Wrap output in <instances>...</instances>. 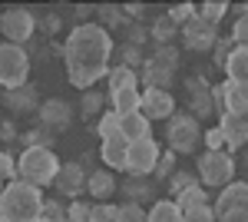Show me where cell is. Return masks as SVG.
<instances>
[{
    "instance_id": "cell-45",
    "label": "cell",
    "mask_w": 248,
    "mask_h": 222,
    "mask_svg": "<svg viewBox=\"0 0 248 222\" xmlns=\"http://www.w3.org/2000/svg\"><path fill=\"white\" fill-rule=\"evenodd\" d=\"M202 143L209 149H229V143H225V133L218 130V126H212V130H205V136H202Z\"/></svg>"
},
{
    "instance_id": "cell-5",
    "label": "cell",
    "mask_w": 248,
    "mask_h": 222,
    "mask_svg": "<svg viewBox=\"0 0 248 222\" xmlns=\"http://www.w3.org/2000/svg\"><path fill=\"white\" fill-rule=\"evenodd\" d=\"M205 130L199 126V120L192 113H175L169 123H166V143L169 149L179 156V153H195V146L202 143Z\"/></svg>"
},
{
    "instance_id": "cell-30",
    "label": "cell",
    "mask_w": 248,
    "mask_h": 222,
    "mask_svg": "<svg viewBox=\"0 0 248 222\" xmlns=\"http://www.w3.org/2000/svg\"><path fill=\"white\" fill-rule=\"evenodd\" d=\"M103 103H106V96H103V93L86 90V93H83V100H79V110H83L86 120H99V116H103Z\"/></svg>"
},
{
    "instance_id": "cell-34",
    "label": "cell",
    "mask_w": 248,
    "mask_h": 222,
    "mask_svg": "<svg viewBox=\"0 0 248 222\" xmlns=\"http://www.w3.org/2000/svg\"><path fill=\"white\" fill-rule=\"evenodd\" d=\"M96 14H99V27H126V14H123V7H116V3L96 7Z\"/></svg>"
},
{
    "instance_id": "cell-31",
    "label": "cell",
    "mask_w": 248,
    "mask_h": 222,
    "mask_svg": "<svg viewBox=\"0 0 248 222\" xmlns=\"http://www.w3.org/2000/svg\"><path fill=\"white\" fill-rule=\"evenodd\" d=\"M146 60H142V47H133V43H123L119 50H116V67H129V70H136V67H142Z\"/></svg>"
},
{
    "instance_id": "cell-38",
    "label": "cell",
    "mask_w": 248,
    "mask_h": 222,
    "mask_svg": "<svg viewBox=\"0 0 248 222\" xmlns=\"http://www.w3.org/2000/svg\"><path fill=\"white\" fill-rule=\"evenodd\" d=\"M169 17L179 23V27H186L189 20L199 17V10H195V3H175V7H169Z\"/></svg>"
},
{
    "instance_id": "cell-16",
    "label": "cell",
    "mask_w": 248,
    "mask_h": 222,
    "mask_svg": "<svg viewBox=\"0 0 248 222\" xmlns=\"http://www.w3.org/2000/svg\"><path fill=\"white\" fill-rule=\"evenodd\" d=\"M129 146L133 143H126L119 133L109 136V139H103V146H99V156H103V163L116 172H126V159H129Z\"/></svg>"
},
{
    "instance_id": "cell-27",
    "label": "cell",
    "mask_w": 248,
    "mask_h": 222,
    "mask_svg": "<svg viewBox=\"0 0 248 222\" xmlns=\"http://www.w3.org/2000/svg\"><path fill=\"white\" fill-rule=\"evenodd\" d=\"M149 67H155V70H162V73H175V67H179V50L175 47H155L153 56L146 60Z\"/></svg>"
},
{
    "instance_id": "cell-19",
    "label": "cell",
    "mask_w": 248,
    "mask_h": 222,
    "mask_svg": "<svg viewBox=\"0 0 248 222\" xmlns=\"http://www.w3.org/2000/svg\"><path fill=\"white\" fill-rule=\"evenodd\" d=\"M86 192H90V199H96V203L113 199L116 196V176L109 169H93L90 179H86Z\"/></svg>"
},
{
    "instance_id": "cell-13",
    "label": "cell",
    "mask_w": 248,
    "mask_h": 222,
    "mask_svg": "<svg viewBox=\"0 0 248 222\" xmlns=\"http://www.w3.org/2000/svg\"><path fill=\"white\" fill-rule=\"evenodd\" d=\"M186 90H189V106H192L195 120H205V116L215 113V106H212V83L205 76H189Z\"/></svg>"
},
{
    "instance_id": "cell-6",
    "label": "cell",
    "mask_w": 248,
    "mask_h": 222,
    "mask_svg": "<svg viewBox=\"0 0 248 222\" xmlns=\"http://www.w3.org/2000/svg\"><path fill=\"white\" fill-rule=\"evenodd\" d=\"M27 73H30V53L14 43H0V86L17 90L27 83Z\"/></svg>"
},
{
    "instance_id": "cell-48",
    "label": "cell",
    "mask_w": 248,
    "mask_h": 222,
    "mask_svg": "<svg viewBox=\"0 0 248 222\" xmlns=\"http://www.w3.org/2000/svg\"><path fill=\"white\" fill-rule=\"evenodd\" d=\"M218 222H248V209H235V212H225V216H218Z\"/></svg>"
},
{
    "instance_id": "cell-50",
    "label": "cell",
    "mask_w": 248,
    "mask_h": 222,
    "mask_svg": "<svg viewBox=\"0 0 248 222\" xmlns=\"http://www.w3.org/2000/svg\"><path fill=\"white\" fill-rule=\"evenodd\" d=\"M93 14H96V7H77V17L83 20V23H90L86 17H93Z\"/></svg>"
},
{
    "instance_id": "cell-11",
    "label": "cell",
    "mask_w": 248,
    "mask_h": 222,
    "mask_svg": "<svg viewBox=\"0 0 248 222\" xmlns=\"http://www.w3.org/2000/svg\"><path fill=\"white\" fill-rule=\"evenodd\" d=\"M86 179H90V169H83L73 159V163H63L60 166V176H57V192L60 196H70V199H77V196H83L86 192Z\"/></svg>"
},
{
    "instance_id": "cell-7",
    "label": "cell",
    "mask_w": 248,
    "mask_h": 222,
    "mask_svg": "<svg viewBox=\"0 0 248 222\" xmlns=\"http://www.w3.org/2000/svg\"><path fill=\"white\" fill-rule=\"evenodd\" d=\"M33 30H37V14L27 10V7H3V17H0V34L7 43L14 47H23L33 40Z\"/></svg>"
},
{
    "instance_id": "cell-3",
    "label": "cell",
    "mask_w": 248,
    "mask_h": 222,
    "mask_svg": "<svg viewBox=\"0 0 248 222\" xmlns=\"http://www.w3.org/2000/svg\"><path fill=\"white\" fill-rule=\"evenodd\" d=\"M17 172H20V179H23V183L40 186V189H43V186H53V183H57L60 159H57V153H53V149L30 146V149H23V153H20Z\"/></svg>"
},
{
    "instance_id": "cell-33",
    "label": "cell",
    "mask_w": 248,
    "mask_h": 222,
    "mask_svg": "<svg viewBox=\"0 0 248 222\" xmlns=\"http://www.w3.org/2000/svg\"><path fill=\"white\" fill-rule=\"evenodd\" d=\"M116 222H149V209H142L139 203H123L116 205Z\"/></svg>"
},
{
    "instance_id": "cell-14",
    "label": "cell",
    "mask_w": 248,
    "mask_h": 222,
    "mask_svg": "<svg viewBox=\"0 0 248 222\" xmlns=\"http://www.w3.org/2000/svg\"><path fill=\"white\" fill-rule=\"evenodd\" d=\"M215 209V216H225V212H235V209H248V183H229L222 192H218V199L212 203Z\"/></svg>"
},
{
    "instance_id": "cell-21",
    "label": "cell",
    "mask_w": 248,
    "mask_h": 222,
    "mask_svg": "<svg viewBox=\"0 0 248 222\" xmlns=\"http://www.w3.org/2000/svg\"><path fill=\"white\" fill-rule=\"evenodd\" d=\"M222 90H225V113H232V116H248V83H232V80H225Z\"/></svg>"
},
{
    "instance_id": "cell-32",
    "label": "cell",
    "mask_w": 248,
    "mask_h": 222,
    "mask_svg": "<svg viewBox=\"0 0 248 222\" xmlns=\"http://www.w3.org/2000/svg\"><path fill=\"white\" fill-rule=\"evenodd\" d=\"M172 176H175V153L172 149H162V156H159V163L153 169V179L155 183H169Z\"/></svg>"
},
{
    "instance_id": "cell-25",
    "label": "cell",
    "mask_w": 248,
    "mask_h": 222,
    "mask_svg": "<svg viewBox=\"0 0 248 222\" xmlns=\"http://www.w3.org/2000/svg\"><path fill=\"white\" fill-rule=\"evenodd\" d=\"M149 34H153L155 47H169V40H175V34H182V27H179L169 14H159V17L153 20V30H149Z\"/></svg>"
},
{
    "instance_id": "cell-28",
    "label": "cell",
    "mask_w": 248,
    "mask_h": 222,
    "mask_svg": "<svg viewBox=\"0 0 248 222\" xmlns=\"http://www.w3.org/2000/svg\"><path fill=\"white\" fill-rule=\"evenodd\" d=\"M209 192H205V186H192V189H186V192H179L175 196V205L182 209V212H189V209H195V205H209Z\"/></svg>"
},
{
    "instance_id": "cell-10",
    "label": "cell",
    "mask_w": 248,
    "mask_h": 222,
    "mask_svg": "<svg viewBox=\"0 0 248 222\" xmlns=\"http://www.w3.org/2000/svg\"><path fill=\"white\" fill-rule=\"evenodd\" d=\"M37 120H40V126H46V130H53V133H63L73 123V106L66 100H60V96H50V100L40 103Z\"/></svg>"
},
{
    "instance_id": "cell-41",
    "label": "cell",
    "mask_w": 248,
    "mask_h": 222,
    "mask_svg": "<svg viewBox=\"0 0 248 222\" xmlns=\"http://www.w3.org/2000/svg\"><path fill=\"white\" fill-rule=\"evenodd\" d=\"M195 179H199L195 172H179V169H175V176L169 179V189L175 192V196H179V192H186V189H192V186H195Z\"/></svg>"
},
{
    "instance_id": "cell-53",
    "label": "cell",
    "mask_w": 248,
    "mask_h": 222,
    "mask_svg": "<svg viewBox=\"0 0 248 222\" xmlns=\"http://www.w3.org/2000/svg\"><path fill=\"white\" fill-rule=\"evenodd\" d=\"M3 189H7V183H0V196H3Z\"/></svg>"
},
{
    "instance_id": "cell-20",
    "label": "cell",
    "mask_w": 248,
    "mask_h": 222,
    "mask_svg": "<svg viewBox=\"0 0 248 222\" xmlns=\"http://www.w3.org/2000/svg\"><path fill=\"white\" fill-rule=\"evenodd\" d=\"M119 136L126 143H142L153 136V123L142 116V113H133V116H119Z\"/></svg>"
},
{
    "instance_id": "cell-49",
    "label": "cell",
    "mask_w": 248,
    "mask_h": 222,
    "mask_svg": "<svg viewBox=\"0 0 248 222\" xmlns=\"http://www.w3.org/2000/svg\"><path fill=\"white\" fill-rule=\"evenodd\" d=\"M0 139H7V143H10V139H17V126H14L10 120H7V123H0Z\"/></svg>"
},
{
    "instance_id": "cell-51",
    "label": "cell",
    "mask_w": 248,
    "mask_h": 222,
    "mask_svg": "<svg viewBox=\"0 0 248 222\" xmlns=\"http://www.w3.org/2000/svg\"><path fill=\"white\" fill-rule=\"evenodd\" d=\"M242 169H245V172H248V146L242 149Z\"/></svg>"
},
{
    "instance_id": "cell-26",
    "label": "cell",
    "mask_w": 248,
    "mask_h": 222,
    "mask_svg": "<svg viewBox=\"0 0 248 222\" xmlns=\"http://www.w3.org/2000/svg\"><path fill=\"white\" fill-rule=\"evenodd\" d=\"M149 222H186V216L175 205V199H155L149 205Z\"/></svg>"
},
{
    "instance_id": "cell-39",
    "label": "cell",
    "mask_w": 248,
    "mask_h": 222,
    "mask_svg": "<svg viewBox=\"0 0 248 222\" xmlns=\"http://www.w3.org/2000/svg\"><path fill=\"white\" fill-rule=\"evenodd\" d=\"M14 179H20L17 159H14L10 153H0V183H14Z\"/></svg>"
},
{
    "instance_id": "cell-46",
    "label": "cell",
    "mask_w": 248,
    "mask_h": 222,
    "mask_svg": "<svg viewBox=\"0 0 248 222\" xmlns=\"http://www.w3.org/2000/svg\"><path fill=\"white\" fill-rule=\"evenodd\" d=\"M90 212H93V205L86 203V199H77V203L70 205V222H90Z\"/></svg>"
},
{
    "instance_id": "cell-22",
    "label": "cell",
    "mask_w": 248,
    "mask_h": 222,
    "mask_svg": "<svg viewBox=\"0 0 248 222\" xmlns=\"http://www.w3.org/2000/svg\"><path fill=\"white\" fill-rule=\"evenodd\" d=\"M106 100H109V110L113 113H119V116H133V113H139V106H142V90L136 86V90L106 93Z\"/></svg>"
},
{
    "instance_id": "cell-55",
    "label": "cell",
    "mask_w": 248,
    "mask_h": 222,
    "mask_svg": "<svg viewBox=\"0 0 248 222\" xmlns=\"http://www.w3.org/2000/svg\"><path fill=\"white\" fill-rule=\"evenodd\" d=\"M0 222H7V219H0Z\"/></svg>"
},
{
    "instance_id": "cell-15",
    "label": "cell",
    "mask_w": 248,
    "mask_h": 222,
    "mask_svg": "<svg viewBox=\"0 0 248 222\" xmlns=\"http://www.w3.org/2000/svg\"><path fill=\"white\" fill-rule=\"evenodd\" d=\"M0 103H3L10 113L40 110V90H37V86H30V83H23V86H17V90H7L3 96H0Z\"/></svg>"
},
{
    "instance_id": "cell-23",
    "label": "cell",
    "mask_w": 248,
    "mask_h": 222,
    "mask_svg": "<svg viewBox=\"0 0 248 222\" xmlns=\"http://www.w3.org/2000/svg\"><path fill=\"white\" fill-rule=\"evenodd\" d=\"M106 93H119V90H136L139 86V70H129V67H109L106 73Z\"/></svg>"
},
{
    "instance_id": "cell-43",
    "label": "cell",
    "mask_w": 248,
    "mask_h": 222,
    "mask_svg": "<svg viewBox=\"0 0 248 222\" xmlns=\"http://www.w3.org/2000/svg\"><path fill=\"white\" fill-rule=\"evenodd\" d=\"M43 216H46L50 222H70V209H63L57 199H46V205H43Z\"/></svg>"
},
{
    "instance_id": "cell-36",
    "label": "cell",
    "mask_w": 248,
    "mask_h": 222,
    "mask_svg": "<svg viewBox=\"0 0 248 222\" xmlns=\"http://www.w3.org/2000/svg\"><path fill=\"white\" fill-rule=\"evenodd\" d=\"M23 143L27 146L23 149H30V146H53V130H46V126H37V130H30V133H23Z\"/></svg>"
},
{
    "instance_id": "cell-29",
    "label": "cell",
    "mask_w": 248,
    "mask_h": 222,
    "mask_svg": "<svg viewBox=\"0 0 248 222\" xmlns=\"http://www.w3.org/2000/svg\"><path fill=\"white\" fill-rule=\"evenodd\" d=\"M232 10V3L229 0H205L202 7H199V17L205 20V23H212V27H218L222 23V17Z\"/></svg>"
},
{
    "instance_id": "cell-40",
    "label": "cell",
    "mask_w": 248,
    "mask_h": 222,
    "mask_svg": "<svg viewBox=\"0 0 248 222\" xmlns=\"http://www.w3.org/2000/svg\"><path fill=\"white\" fill-rule=\"evenodd\" d=\"M186 216V222H218V216H215V209L209 205H195V209H189V212H182Z\"/></svg>"
},
{
    "instance_id": "cell-2",
    "label": "cell",
    "mask_w": 248,
    "mask_h": 222,
    "mask_svg": "<svg viewBox=\"0 0 248 222\" xmlns=\"http://www.w3.org/2000/svg\"><path fill=\"white\" fill-rule=\"evenodd\" d=\"M43 189L40 186H30L23 179H14L7 183L3 196H0V219L7 222H33L43 216Z\"/></svg>"
},
{
    "instance_id": "cell-42",
    "label": "cell",
    "mask_w": 248,
    "mask_h": 222,
    "mask_svg": "<svg viewBox=\"0 0 248 222\" xmlns=\"http://www.w3.org/2000/svg\"><path fill=\"white\" fill-rule=\"evenodd\" d=\"M90 222H116V205L113 203H93Z\"/></svg>"
},
{
    "instance_id": "cell-4",
    "label": "cell",
    "mask_w": 248,
    "mask_h": 222,
    "mask_svg": "<svg viewBox=\"0 0 248 222\" xmlns=\"http://www.w3.org/2000/svg\"><path fill=\"white\" fill-rule=\"evenodd\" d=\"M195 176L202 186L212 189H225L229 183H235V159L229 149H205L195 159Z\"/></svg>"
},
{
    "instance_id": "cell-54",
    "label": "cell",
    "mask_w": 248,
    "mask_h": 222,
    "mask_svg": "<svg viewBox=\"0 0 248 222\" xmlns=\"http://www.w3.org/2000/svg\"><path fill=\"white\" fill-rule=\"evenodd\" d=\"M0 17H3V7H0Z\"/></svg>"
},
{
    "instance_id": "cell-8",
    "label": "cell",
    "mask_w": 248,
    "mask_h": 222,
    "mask_svg": "<svg viewBox=\"0 0 248 222\" xmlns=\"http://www.w3.org/2000/svg\"><path fill=\"white\" fill-rule=\"evenodd\" d=\"M159 156H162V146L155 143L153 136L142 139V143H133L129 146V159H126V172L129 176H153Z\"/></svg>"
},
{
    "instance_id": "cell-17",
    "label": "cell",
    "mask_w": 248,
    "mask_h": 222,
    "mask_svg": "<svg viewBox=\"0 0 248 222\" xmlns=\"http://www.w3.org/2000/svg\"><path fill=\"white\" fill-rule=\"evenodd\" d=\"M218 130L225 133V143L229 149H245L248 146V116H218Z\"/></svg>"
},
{
    "instance_id": "cell-35",
    "label": "cell",
    "mask_w": 248,
    "mask_h": 222,
    "mask_svg": "<svg viewBox=\"0 0 248 222\" xmlns=\"http://www.w3.org/2000/svg\"><path fill=\"white\" fill-rule=\"evenodd\" d=\"M96 133H99V139H109V136H116V133H119V113L106 110L99 120H96Z\"/></svg>"
},
{
    "instance_id": "cell-12",
    "label": "cell",
    "mask_w": 248,
    "mask_h": 222,
    "mask_svg": "<svg viewBox=\"0 0 248 222\" xmlns=\"http://www.w3.org/2000/svg\"><path fill=\"white\" fill-rule=\"evenodd\" d=\"M182 40H186V50L205 53V50L215 47L218 34H215V27H212V23H205L202 17H195V20H189V23L182 27Z\"/></svg>"
},
{
    "instance_id": "cell-24",
    "label": "cell",
    "mask_w": 248,
    "mask_h": 222,
    "mask_svg": "<svg viewBox=\"0 0 248 222\" xmlns=\"http://www.w3.org/2000/svg\"><path fill=\"white\" fill-rule=\"evenodd\" d=\"M225 76L232 83H248V47H235L225 63Z\"/></svg>"
},
{
    "instance_id": "cell-47",
    "label": "cell",
    "mask_w": 248,
    "mask_h": 222,
    "mask_svg": "<svg viewBox=\"0 0 248 222\" xmlns=\"http://www.w3.org/2000/svg\"><path fill=\"white\" fill-rule=\"evenodd\" d=\"M60 23H63V20H60V14H43V17H37V27L46 34V37H53V34H57Z\"/></svg>"
},
{
    "instance_id": "cell-52",
    "label": "cell",
    "mask_w": 248,
    "mask_h": 222,
    "mask_svg": "<svg viewBox=\"0 0 248 222\" xmlns=\"http://www.w3.org/2000/svg\"><path fill=\"white\" fill-rule=\"evenodd\" d=\"M33 222H50V219H46V216H40V219H33Z\"/></svg>"
},
{
    "instance_id": "cell-37",
    "label": "cell",
    "mask_w": 248,
    "mask_h": 222,
    "mask_svg": "<svg viewBox=\"0 0 248 222\" xmlns=\"http://www.w3.org/2000/svg\"><path fill=\"white\" fill-rule=\"evenodd\" d=\"M232 50H235V40H232V37H218V40H215V47H212L215 67H222V70H225V63H229Z\"/></svg>"
},
{
    "instance_id": "cell-44",
    "label": "cell",
    "mask_w": 248,
    "mask_h": 222,
    "mask_svg": "<svg viewBox=\"0 0 248 222\" xmlns=\"http://www.w3.org/2000/svg\"><path fill=\"white\" fill-rule=\"evenodd\" d=\"M232 40H235V47H248V14L245 17H235V23H232Z\"/></svg>"
},
{
    "instance_id": "cell-9",
    "label": "cell",
    "mask_w": 248,
    "mask_h": 222,
    "mask_svg": "<svg viewBox=\"0 0 248 222\" xmlns=\"http://www.w3.org/2000/svg\"><path fill=\"white\" fill-rule=\"evenodd\" d=\"M139 113L153 123V120H166L169 123L175 116V96L169 90H155V86H142V106Z\"/></svg>"
},
{
    "instance_id": "cell-18",
    "label": "cell",
    "mask_w": 248,
    "mask_h": 222,
    "mask_svg": "<svg viewBox=\"0 0 248 222\" xmlns=\"http://www.w3.org/2000/svg\"><path fill=\"white\" fill-rule=\"evenodd\" d=\"M155 192H159V183H155L153 176H129V183H123V196H126V203H149L155 199Z\"/></svg>"
},
{
    "instance_id": "cell-1",
    "label": "cell",
    "mask_w": 248,
    "mask_h": 222,
    "mask_svg": "<svg viewBox=\"0 0 248 222\" xmlns=\"http://www.w3.org/2000/svg\"><path fill=\"white\" fill-rule=\"evenodd\" d=\"M109 56H113V37L99 23H77L63 43L66 76L77 90H93V83L106 80L109 73Z\"/></svg>"
}]
</instances>
